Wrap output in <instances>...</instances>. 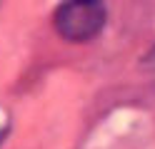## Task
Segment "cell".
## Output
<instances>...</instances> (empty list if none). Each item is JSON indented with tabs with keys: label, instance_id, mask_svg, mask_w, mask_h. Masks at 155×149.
I'll return each mask as SVG.
<instances>
[{
	"label": "cell",
	"instance_id": "1",
	"mask_svg": "<svg viewBox=\"0 0 155 149\" xmlns=\"http://www.w3.org/2000/svg\"><path fill=\"white\" fill-rule=\"evenodd\" d=\"M108 23L105 0H60L53 13L58 35L68 42H90Z\"/></svg>",
	"mask_w": 155,
	"mask_h": 149
},
{
	"label": "cell",
	"instance_id": "2",
	"mask_svg": "<svg viewBox=\"0 0 155 149\" xmlns=\"http://www.w3.org/2000/svg\"><path fill=\"white\" fill-rule=\"evenodd\" d=\"M8 132H10V114H8L5 109H0V147H3Z\"/></svg>",
	"mask_w": 155,
	"mask_h": 149
},
{
	"label": "cell",
	"instance_id": "3",
	"mask_svg": "<svg viewBox=\"0 0 155 149\" xmlns=\"http://www.w3.org/2000/svg\"><path fill=\"white\" fill-rule=\"evenodd\" d=\"M143 65H148V67H155V45L148 50V55L143 57Z\"/></svg>",
	"mask_w": 155,
	"mask_h": 149
}]
</instances>
